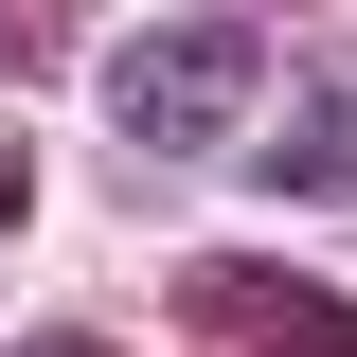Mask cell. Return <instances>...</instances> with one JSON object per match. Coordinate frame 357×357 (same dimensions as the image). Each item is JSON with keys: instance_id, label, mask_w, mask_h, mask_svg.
I'll use <instances>...</instances> for the list:
<instances>
[{"instance_id": "obj_1", "label": "cell", "mask_w": 357, "mask_h": 357, "mask_svg": "<svg viewBox=\"0 0 357 357\" xmlns=\"http://www.w3.org/2000/svg\"><path fill=\"white\" fill-rule=\"evenodd\" d=\"M250 18H161V36H126L107 54V126L143 143V161H215L232 126H250Z\"/></svg>"}, {"instance_id": "obj_2", "label": "cell", "mask_w": 357, "mask_h": 357, "mask_svg": "<svg viewBox=\"0 0 357 357\" xmlns=\"http://www.w3.org/2000/svg\"><path fill=\"white\" fill-rule=\"evenodd\" d=\"M178 340H197V357H357V304L304 286V268L197 250V268H178Z\"/></svg>"}, {"instance_id": "obj_3", "label": "cell", "mask_w": 357, "mask_h": 357, "mask_svg": "<svg viewBox=\"0 0 357 357\" xmlns=\"http://www.w3.org/2000/svg\"><path fill=\"white\" fill-rule=\"evenodd\" d=\"M268 178H286V197H357V72H304V107H286Z\"/></svg>"}, {"instance_id": "obj_4", "label": "cell", "mask_w": 357, "mask_h": 357, "mask_svg": "<svg viewBox=\"0 0 357 357\" xmlns=\"http://www.w3.org/2000/svg\"><path fill=\"white\" fill-rule=\"evenodd\" d=\"M18 215H36V143L0 126V232H18Z\"/></svg>"}, {"instance_id": "obj_5", "label": "cell", "mask_w": 357, "mask_h": 357, "mask_svg": "<svg viewBox=\"0 0 357 357\" xmlns=\"http://www.w3.org/2000/svg\"><path fill=\"white\" fill-rule=\"evenodd\" d=\"M18 357H107V340H89V321H36V340H18Z\"/></svg>"}]
</instances>
